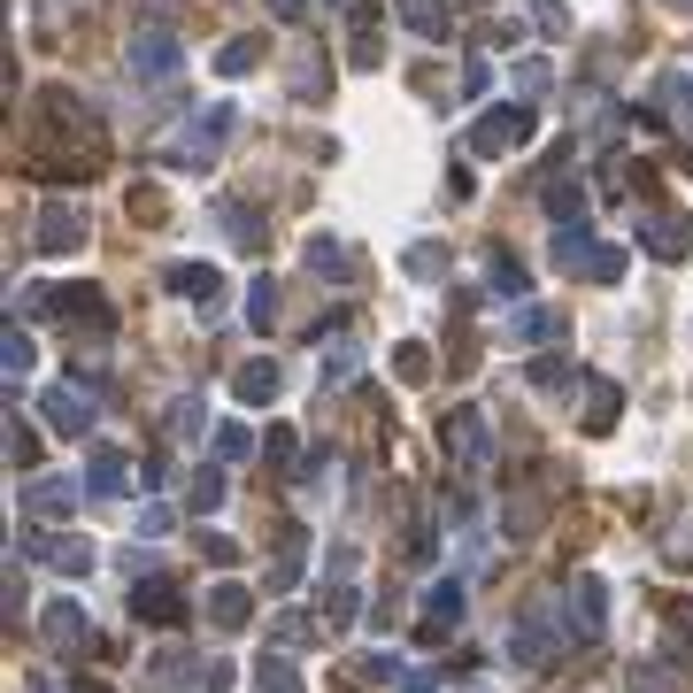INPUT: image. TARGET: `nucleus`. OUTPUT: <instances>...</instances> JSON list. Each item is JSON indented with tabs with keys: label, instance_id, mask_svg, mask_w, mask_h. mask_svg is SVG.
<instances>
[{
	"label": "nucleus",
	"instance_id": "1",
	"mask_svg": "<svg viewBox=\"0 0 693 693\" xmlns=\"http://www.w3.org/2000/svg\"><path fill=\"white\" fill-rule=\"evenodd\" d=\"M39 416L62 431V440H85V431H93V393H85V386H47Z\"/></svg>",
	"mask_w": 693,
	"mask_h": 693
},
{
	"label": "nucleus",
	"instance_id": "2",
	"mask_svg": "<svg viewBox=\"0 0 693 693\" xmlns=\"http://www.w3.org/2000/svg\"><path fill=\"white\" fill-rule=\"evenodd\" d=\"M231 124H239V109H231V101H216V109L186 131V162H178V169H209V162H216V147L231 139Z\"/></svg>",
	"mask_w": 693,
	"mask_h": 693
},
{
	"label": "nucleus",
	"instance_id": "3",
	"mask_svg": "<svg viewBox=\"0 0 693 693\" xmlns=\"http://www.w3.org/2000/svg\"><path fill=\"white\" fill-rule=\"evenodd\" d=\"M525 139H532V109H493V116H478V131H470V147H478V154L525 147Z\"/></svg>",
	"mask_w": 693,
	"mask_h": 693
},
{
	"label": "nucleus",
	"instance_id": "4",
	"mask_svg": "<svg viewBox=\"0 0 693 693\" xmlns=\"http://www.w3.org/2000/svg\"><path fill=\"white\" fill-rule=\"evenodd\" d=\"M124 62H131V77H147V85H154V77H169V70H178V62H186V47H178V39H169V32H139Z\"/></svg>",
	"mask_w": 693,
	"mask_h": 693
},
{
	"label": "nucleus",
	"instance_id": "5",
	"mask_svg": "<svg viewBox=\"0 0 693 693\" xmlns=\"http://www.w3.org/2000/svg\"><path fill=\"white\" fill-rule=\"evenodd\" d=\"M448 455H455L463 470L486 463V416H478V408H455V416H448Z\"/></svg>",
	"mask_w": 693,
	"mask_h": 693
},
{
	"label": "nucleus",
	"instance_id": "6",
	"mask_svg": "<svg viewBox=\"0 0 693 693\" xmlns=\"http://www.w3.org/2000/svg\"><path fill=\"white\" fill-rule=\"evenodd\" d=\"M593 254H601V247H593L585 224H563V231H555V270H563V278H578V270L593 278Z\"/></svg>",
	"mask_w": 693,
	"mask_h": 693
},
{
	"label": "nucleus",
	"instance_id": "7",
	"mask_svg": "<svg viewBox=\"0 0 693 693\" xmlns=\"http://www.w3.org/2000/svg\"><path fill=\"white\" fill-rule=\"evenodd\" d=\"M570 609H578V632L593 640L601 625H609V585L601 578H570Z\"/></svg>",
	"mask_w": 693,
	"mask_h": 693
},
{
	"label": "nucleus",
	"instance_id": "8",
	"mask_svg": "<svg viewBox=\"0 0 693 693\" xmlns=\"http://www.w3.org/2000/svg\"><path fill=\"white\" fill-rule=\"evenodd\" d=\"M169 293H178V301H193V308H216L224 278H216L209 263H178V270H169Z\"/></svg>",
	"mask_w": 693,
	"mask_h": 693
},
{
	"label": "nucleus",
	"instance_id": "9",
	"mask_svg": "<svg viewBox=\"0 0 693 693\" xmlns=\"http://www.w3.org/2000/svg\"><path fill=\"white\" fill-rule=\"evenodd\" d=\"M85 247V216L77 209H47V224H39V254H77Z\"/></svg>",
	"mask_w": 693,
	"mask_h": 693
},
{
	"label": "nucleus",
	"instance_id": "10",
	"mask_svg": "<svg viewBox=\"0 0 693 693\" xmlns=\"http://www.w3.org/2000/svg\"><path fill=\"white\" fill-rule=\"evenodd\" d=\"M32 555L54 563V570H93V547H85V540H47V532H32Z\"/></svg>",
	"mask_w": 693,
	"mask_h": 693
},
{
	"label": "nucleus",
	"instance_id": "11",
	"mask_svg": "<svg viewBox=\"0 0 693 693\" xmlns=\"http://www.w3.org/2000/svg\"><path fill=\"white\" fill-rule=\"evenodd\" d=\"M278 386H286V378H278V363H270V355H263V363H239V378H231V393H239V401H270Z\"/></svg>",
	"mask_w": 693,
	"mask_h": 693
},
{
	"label": "nucleus",
	"instance_id": "12",
	"mask_svg": "<svg viewBox=\"0 0 693 693\" xmlns=\"http://www.w3.org/2000/svg\"><path fill=\"white\" fill-rule=\"evenodd\" d=\"M85 493H93V501H116L124 493V455H93V463H85Z\"/></svg>",
	"mask_w": 693,
	"mask_h": 693
},
{
	"label": "nucleus",
	"instance_id": "13",
	"mask_svg": "<svg viewBox=\"0 0 693 693\" xmlns=\"http://www.w3.org/2000/svg\"><path fill=\"white\" fill-rule=\"evenodd\" d=\"M131 609H139L147 625H178V601H169V585H162V578H147V585L131 593Z\"/></svg>",
	"mask_w": 693,
	"mask_h": 693
},
{
	"label": "nucleus",
	"instance_id": "14",
	"mask_svg": "<svg viewBox=\"0 0 693 693\" xmlns=\"http://www.w3.org/2000/svg\"><path fill=\"white\" fill-rule=\"evenodd\" d=\"M609 424H617V386L585 378V431H609Z\"/></svg>",
	"mask_w": 693,
	"mask_h": 693
},
{
	"label": "nucleus",
	"instance_id": "15",
	"mask_svg": "<svg viewBox=\"0 0 693 693\" xmlns=\"http://www.w3.org/2000/svg\"><path fill=\"white\" fill-rule=\"evenodd\" d=\"M401 24L424 32V39H440L448 32V0H401Z\"/></svg>",
	"mask_w": 693,
	"mask_h": 693
},
{
	"label": "nucleus",
	"instance_id": "16",
	"mask_svg": "<svg viewBox=\"0 0 693 693\" xmlns=\"http://www.w3.org/2000/svg\"><path fill=\"white\" fill-rule=\"evenodd\" d=\"M424 617H431V625H440V632H448V625L463 617V585H455V578H440V585H431V593H424Z\"/></svg>",
	"mask_w": 693,
	"mask_h": 693
},
{
	"label": "nucleus",
	"instance_id": "17",
	"mask_svg": "<svg viewBox=\"0 0 693 693\" xmlns=\"http://www.w3.org/2000/svg\"><path fill=\"white\" fill-rule=\"evenodd\" d=\"M254 62H263V39H224V47H216V70H224V77H247Z\"/></svg>",
	"mask_w": 693,
	"mask_h": 693
},
{
	"label": "nucleus",
	"instance_id": "18",
	"mask_svg": "<svg viewBox=\"0 0 693 693\" xmlns=\"http://www.w3.org/2000/svg\"><path fill=\"white\" fill-rule=\"evenodd\" d=\"M640 247H647V254H663V263H678V254H685V231H678L670 216H655V224L640 231Z\"/></svg>",
	"mask_w": 693,
	"mask_h": 693
},
{
	"label": "nucleus",
	"instance_id": "19",
	"mask_svg": "<svg viewBox=\"0 0 693 693\" xmlns=\"http://www.w3.org/2000/svg\"><path fill=\"white\" fill-rule=\"evenodd\" d=\"M547 331H563L555 308H516V316H508V339H547Z\"/></svg>",
	"mask_w": 693,
	"mask_h": 693
},
{
	"label": "nucleus",
	"instance_id": "20",
	"mask_svg": "<svg viewBox=\"0 0 693 693\" xmlns=\"http://www.w3.org/2000/svg\"><path fill=\"white\" fill-rule=\"evenodd\" d=\"M32 508H39V516H62V508H77V486H62V478H39V486H32Z\"/></svg>",
	"mask_w": 693,
	"mask_h": 693
},
{
	"label": "nucleus",
	"instance_id": "21",
	"mask_svg": "<svg viewBox=\"0 0 693 693\" xmlns=\"http://www.w3.org/2000/svg\"><path fill=\"white\" fill-rule=\"evenodd\" d=\"M77 632H85V617H77V601H54V609H47V640H54V647H70Z\"/></svg>",
	"mask_w": 693,
	"mask_h": 693
},
{
	"label": "nucleus",
	"instance_id": "22",
	"mask_svg": "<svg viewBox=\"0 0 693 693\" xmlns=\"http://www.w3.org/2000/svg\"><path fill=\"white\" fill-rule=\"evenodd\" d=\"M378 54H386V39H378V24H370V16H355V47H346V62H355V70H370Z\"/></svg>",
	"mask_w": 693,
	"mask_h": 693
},
{
	"label": "nucleus",
	"instance_id": "23",
	"mask_svg": "<svg viewBox=\"0 0 693 693\" xmlns=\"http://www.w3.org/2000/svg\"><path fill=\"white\" fill-rule=\"evenodd\" d=\"M254 670H263V693H301V678H293L286 655H254Z\"/></svg>",
	"mask_w": 693,
	"mask_h": 693
},
{
	"label": "nucleus",
	"instance_id": "24",
	"mask_svg": "<svg viewBox=\"0 0 693 693\" xmlns=\"http://www.w3.org/2000/svg\"><path fill=\"white\" fill-rule=\"evenodd\" d=\"M209 617H216V625H247V585H216Z\"/></svg>",
	"mask_w": 693,
	"mask_h": 693
},
{
	"label": "nucleus",
	"instance_id": "25",
	"mask_svg": "<svg viewBox=\"0 0 693 693\" xmlns=\"http://www.w3.org/2000/svg\"><path fill=\"white\" fill-rule=\"evenodd\" d=\"M201 401H169V440H201Z\"/></svg>",
	"mask_w": 693,
	"mask_h": 693
},
{
	"label": "nucleus",
	"instance_id": "26",
	"mask_svg": "<svg viewBox=\"0 0 693 693\" xmlns=\"http://www.w3.org/2000/svg\"><path fill=\"white\" fill-rule=\"evenodd\" d=\"M32 355H39V346H32L24 331H9V346H0V363H9V378H32Z\"/></svg>",
	"mask_w": 693,
	"mask_h": 693
},
{
	"label": "nucleus",
	"instance_id": "27",
	"mask_svg": "<svg viewBox=\"0 0 693 693\" xmlns=\"http://www.w3.org/2000/svg\"><path fill=\"white\" fill-rule=\"evenodd\" d=\"M532 24H540L547 39H563V32H570V9H563V0H532Z\"/></svg>",
	"mask_w": 693,
	"mask_h": 693
},
{
	"label": "nucleus",
	"instance_id": "28",
	"mask_svg": "<svg viewBox=\"0 0 693 693\" xmlns=\"http://www.w3.org/2000/svg\"><path fill=\"white\" fill-rule=\"evenodd\" d=\"M532 525H540V501H532V493H516V501H508V532H516V540H532Z\"/></svg>",
	"mask_w": 693,
	"mask_h": 693
},
{
	"label": "nucleus",
	"instance_id": "29",
	"mask_svg": "<svg viewBox=\"0 0 693 693\" xmlns=\"http://www.w3.org/2000/svg\"><path fill=\"white\" fill-rule=\"evenodd\" d=\"M293 578H301V540H286V555H278V563H270V585H278V593H286V585H293Z\"/></svg>",
	"mask_w": 693,
	"mask_h": 693
},
{
	"label": "nucleus",
	"instance_id": "30",
	"mask_svg": "<svg viewBox=\"0 0 693 693\" xmlns=\"http://www.w3.org/2000/svg\"><path fill=\"white\" fill-rule=\"evenodd\" d=\"M270 316H278V293L254 278V293H247V324H270Z\"/></svg>",
	"mask_w": 693,
	"mask_h": 693
},
{
	"label": "nucleus",
	"instance_id": "31",
	"mask_svg": "<svg viewBox=\"0 0 693 693\" xmlns=\"http://www.w3.org/2000/svg\"><path fill=\"white\" fill-rule=\"evenodd\" d=\"M393 370H401L408 386H424V378H431V363H424V346H401V355H393Z\"/></svg>",
	"mask_w": 693,
	"mask_h": 693
},
{
	"label": "nucleus",
	"instance_id": "32",
	"mask_svg": "<svg viewBox=\"0 0 693 693\" xmlns=\"http://www.w3.org/2000/svg\"><path fill=\"white\" fill-rule=\"evenodd\" d=\"M247 448H254L247 424H224V431H216V455H247Z\"/></svg>",
	"mask_w": 693,
	"mask_h": 693
},
{
	"label": "nucleus",
	"instance_id": "33",
	"mask_svg": "<svg viewBox=\"0 0 693 693\" xmlns=\"http://www.w3.org/2000/svg\"><path fill=\"white\" fill-rule=\"evenodd\" d=\"M408 270L431 278V270H448V254H440V247H408Z\"/></svg>",
	"mask_w": 693,
	"mask_h": 693
},
{
	"label": "nucleus",
	"instance_id": "34",
	"mask_svg": "<svg viewBox=\"0 0 693 693\" xmlns=\"http://www.w3.org/2000/svg\"><path fill=\"white\" fill-rule=\"evenodd\" d=\"M216 501H224V478L201 470V478H193V508H216Z\"/></svg>",
	"mask_w": 693,
	"mask_h": 693
},
{
	"label": "nucleus",
	"instance_id": "35",
	"mask_svg": "<svg viewBox=\"0 0 693 693\" xmlns=\"http://www.w3.org/2000/svg\"><path fill=\"white\" fill-rule=\"evenodd\" d=\"M308 270H339V239H308Z\"/></svg>",
	"mask_w": 693,
	"mask_h": 693
},
{
	"label": "nucleus",
	"instance_id": "36",
	"mask_svg": "<svg viewBox=\"0 0 693 693\" xmlns=\"http://www.w3.org/2000/svg\"><path fill=\"white\" fill-rule=\"evenodd\" d=\"M493 293H525V270H516L508 254H501V263H493Z\"/></svg>",
	"mask_w": 693,
	"mask_h": 693
},
{
	"label": "nucleus",
	"instance_id": "37",
	"mask_svg": "<svg viewBox=\"0 0 693 693\" xmlns=\"http://www.w3.org/2000/svg\"><path fill=\"white\" fill-rule=\"evenodd\" d=\"M263 455H270V463H293V431H286V424L263 431Z\"/></svg>",
	"mask_w": 693,
	"mask_h": 693
},
{
	"label": "nucleus",
	"instance_id": "38",
	"mask_svg": "<svg viewBox=\"0 0 693 693\" xmlns=\"http://www.w3.org/2000/svg\"><path fill=\"white\" fill-rule=\"evenodd\" d=\"M139 532H147V540H162V532H169V508H162V501H147V508H139Z\"/></svg>",
	"mask_w": 693,
	"mask_h": 693
},
{
	"label": "nucleus",
	"instance_id": "39",
	"mask_svg": "<svg viewBox=\"0 0 693 693\" xmlns=\"http://www.w3.org/2000/svg\"><path fill=\"white\" fill-rule=\"evenodd\" d=\"M486 85H493V62H486V54H470V70H463V93H486Z\"/></svg>",
	"mask_w": 693,
	"mask_h": 693
},
{
	"label": "nucleus",
	"instance_id": "40",
	"mask_svg": "<svg viewBox=\"0 0 693 693\" xmlns=\"http://www.w3.org/2000/svg\"><path fill=\"white\" fill-rule=\"evenodd\" d=\"M547 77H555L547 62H525V70H516V85H525V93H547Z\"/></svg>",
	"mask_w": 693,
	"mask_h": 693
},
{
	"label": "nucleus",
	"instance_id": "41",
	"mask_svg": "<svg viewBox=\"0 0 693 693\" xmlns=\"http://www.w3.org/2000/svg\"><path fill=\"white\" fill-rule=\"evenodd\" d=\"M270 16H278V24H301V16H308V0H270Z\"/></svg>",
	"mask_w": 693,
	"mask_h": 693
},
{
	"label": "nucleus",
	"instance_id": "42",
	"mask_svg": "<svg viewBox=\"0 0 693 693\" xmlns=\"http://www.w3.org/2000/svg\"><path fill=\"white\" fill-rule=\"evenodd\" d=\"M209 693H231V663H216V670H209Z\"/></svg>",
	"mask_w": 693,
	"mask_h": 693
},
{
	"label": "nucleus",
	"instance_id": "43",
	"mask_svg": "<svg viewBox=\"0 0 693 693\" xmlns=\"http://www.w3.org/2000/svg\"><path fill=\"white\" fill-rule=\"evenodd\" d=\"M670 9H693V0H670Z\"/></svg>",
	"mask_w": 693,
	"mask_h": 693
},
{
	"label": "nucleus",
	"instance_id": "44",
	"mask_svg": "<svg viewBox=\"0 0 693 693\" xmlns=\"http://www.w3.org/2000/svg\"><path fill=\"white\" fill-rule=\"evenodd\" d=\"M463 693H486V685H463Z\"/></svg>",
	"mask_w": 693,
	"mask_h": 693
}]
</instances>
